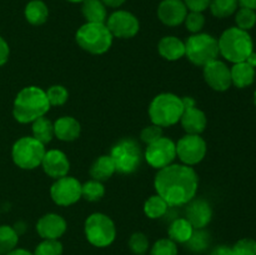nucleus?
Wrapping results in <instances>:
<instances>
[{
    "mask_svg": "<svg viewBox=\"0 0 256 255\" xmlns=\"http://www.w3.org/2000/svg\"><path fill=\"white\" fill-rule=\"evenodd\" d=\"M162 136V128L159 125L152 124L149 126H145L140 132V139L145 142L146 145L152 144V142H156L158 139Z\"/></svg>",
    "mask_w": 256,
    "mask_h": 255,
    "instance_id": "obj_40",
    "label": "nucleus"
},
{
    "mask_svg": "<svg viewBox=\"0 0 256 255\" xmlns=\"http://www.w3.org/2000/svg\"><path fill=\"white\" fill-rule=\"evenodd\" d=\"M188 8L182 0H162L158 6V18L166 26H178L186 18Z\"/></svg>",
    "mask_w": 256,
    "mask_h": 255,
    "instance_id": "obj_15",
    "label": "nucleus"
},
{
    "mask_svg": "<svg viewBox=\"0 0 256 255\" xmlns=\"http://www.w3.org/2000/svg\"><path fill=\"white\" fill-rule=\"evenodd\" d=\"M50 195L55 204L69 206L82 198V184L72 176H62L55 180L50 188Z\"/></svg>",
    "mask_w": 256,
    "mask_h": 255,
    "instance_id": "obj_13",
    "label": "nucleus"
},
{
    "mask_svg": "<svg viewBox=\"0 0 256 255\" xmlns=\"http://www.w3.org/2000/svg\"><path fill=\"white\" fill-rule=\"evenodd\" d=\"M186 219L194 229H204L212 218V209L204 199H192L188 202Z\"/></svg>",
    "mask_w": 256,
    "mask_h": 255,
    "instance_id": "obj_17",
    "label": "nucleus"
},
{
    "mask_svg": "<svg viewBox=\"0 0 256 255\" xmlns=\"http://www.w3.org/2000/svg\"><path fill=\"white\" fill-rule=\"evenodd\" d=\"M204 79L206 84L216 92H225L232 84L230 68L218 59L205 65Z\"/></svg>",
    "mask_w": 256,
    "mask_h": 255,
    "instance_id": "obj_14",
    "label": "nucleus"
},
{
    "mask_svg": "<svg viewBox=\"0 0 256 255\" xmlns=\"http://www.w3.org/2000/svg\"><path fill=\"white\" fill-rule=\"evenodd\" d=\"M9 54H10L9 45H8V42L0 36V66L4 65L5 62H8V59H9Z\"/></svg>",
    "mask_w": 256,
    "mask_h": 255,
    "instance_id": "obj_42",
    "label": "nucleus"
},
{
    "mask_svg": "<svg viewBox=\"0 0 256 255\" xmlns=\"http://www.w3.org/2000/svg\"><path fill=\"white\" fill-rule=\"evenodd\" d=\"M150 255H178L176 242L172 239H160L152 245L150 250Z\"/></svg>",
    "mask_w": 256,
    "mask_h": 255,
    "instance_id": "obj_36",
    "label": "nucleus"
},
{
    "mask_svg": "<svg viewBox=\"0 0 256 255\" xmlns=\"http://www.w3.org/2000/svg\"><path fill=\"white\" fill-rule=\"evenodd\" d=\"M184 24L186 29L192 34H198L202 30L205 25V16L202 12H190L186 14V18L184 20Z\"/></svg>",
    "mask_w": 256,
    "mask_h": 255,
    "instance_id": "obj_39",
    "label": "nucleus"
},
{
    "mask_svg": "<svg viewBox=\"0 0 256 255\" xmlns=\"http://www.w3.org/2000/svg\"><path fill=\"white\" fill-rule=\"evenodd\" d=\"M14 230H15V232H16V234H18V235H20V234H24V232H25V230H26V226H25V224H24V222H16V224H15V226H14Z\"/></svg>",
    "mask_w": 256,
    "mask_h": 255,
    "instance_id": "obj_47",
    "label": "nucleus"
},
{
    "mask_svg": "<svg viewBox=\"0 0 256 255\" xmlns=\"http://www.w3.org/2000/svg\"><path fill=\"white\" fill-rule=\"evenodd\" d=\"M50 109L46 92L38 86H26L18 92L12 106L15 120L22 124H28L45 116Z\"/></svg>",
    "mask_w": 256,
    "mask_h": 255,
    "instance_id": "obj_2",
    "label": "nucleus"
},
{
    "mask_svg": "<svg viewBox=\"0 0 256 255\" xmlns=\"http://www.w3.org/2000/svg\"><path fill=\"white\" fill-rule=\"evenodd\" d=\"M175 158H176V144L170 138L162 136L156 142L148 145L145 150V159L148 164L158 170L172 164Z\"/></svg>",
    "mask_w": 256,
    "mask_h": 255,
    "instance_id": "obj_10",
    "label": "nucleus"
},
{
    "mask_svg": "<svg viewBox=\"0 0 256 255\" xmlns=\"http://www.w3.org/2000/svg\"><path fill=\"white\" fill-rule=\"evenodd\" d=\"M194 228L192 225L188 222L186 218H178V219L172 220L170 224L169 230V239H172L174 242H179V244H185L188 240L192 236Z\"/></svg>",
    "mask_w": 256,
    "mask_h": 255,
    "instance_id": "obj_26",
    "label": "nucleus"
},
{
    "mask_svg": "<svg viewBox=\"0 0 256 255\" xmlns=\"http://www.w3.org/2000/svg\"><path fill=\"white\" fill-rule=\"evenodd\" d=\"M82 4V12L86 22H106L108 10L102 0H84Z\"/></svg>",
    "mask_w": 256,
    "mask_h": 255,
    "instance_id": "obj_23",
    "label": "nucleus"
},
{
    "mask_svg": "<svg viewBox=\"0 0 256 255\" xmlns=\"http://www.w3.org/2000/svg\"><path fill=\"white\" fill-rule=\"evenodd\" d=\"M19 242V235L14 230V228L9 225L0 226V255H6L8 252L15 249Z\"/></svg>",
    "mask_w": 256,
    "mask_h": 255,
    "instance_id": "obj_30",
    "label": "nucleus"
},
{
    "mask_svg": "<svg viewBox=\"0 0 256 255\" xmlns=\"http://www.w3.org/2000/svg\"><path fill=\"white\" fill-rule=\"evenodd\" d=\"M218 42H219L220 54L228 62H232L234 64L245 62L248 56L254 52V42L250 34L238 26L225 30Z\"/></svg>",
    "mask_w": 256,
    "mask_h": 255,
    "instance_id": "obj_3",
    "label": "nucleus"
},
{
    "mask_svg": "<svg viewBox=\"0 0 256 255\" xmlns=\"http://www.w3.org/2000/svg\"><path fill=\"white\" fill-rule=\"evenodd\" d=\"M206 149V142L200 135L186 134L178 142L176 156L182 164L192 166L204 159Z\"/></svg>",
    "mask_w": 256,
    "mask_h": 255,
    "instance_id": "obj_12",
    "label": "nucleus"
},
{
    "mask_svg": "<svg viewBox=\"0 0 256 255\" xmlns=\"http://www.w3.org/2000/svg\"><path fill=\"white\" fill-rule=\"evenodd\" d=\"M102 2L106 8H114V9H116V8L122 6L126 0H102Z\"/></svg>",
    "mask_w": 256,
    "mask_h": 255,
    "instance_id": "obj_44",
    "label": "nucleus"
},
{
    "mask_svg": "<svg viewBox=\"0 0 256 255\" xmlns=\"http://www.w3.org/2000/svg\"><path fill=\"white\" fill-rule=\"evenodd\" d=\"M115 172H116L115 170V164L110 155H102V156H99L95 160L94 164L92 165V168H90L92 178L100 182L110 179Z\"/></svg>",
    "mask_w": 256,
    "mask_h": 255,
    "instance_id": "obj_24",
    "label": "nucleus"
},
{
    "mask_svg": "<svg viewBox=\"0 0 256 255\" xmlns=\"http://www.w3.org/2000/svg\"><path fill=\"white\" fill-rule=\"evenodd\" d=\"M169 205L160 195H152L145 202L144 212L150 219H159L168 212Z\"/></svg>",
    "mask_w": 256,
    "mask_h": 255,
    "instance_id": "obj_28",
    "label": "nucleus"
},
{
    "mask_svg": "<svg viewBox=\"0 0 256 255\" xmlns=\"http://www.w3.org/2000/svg\"><path fill=\"white\" fill-rule=\"evenodd\" d=\"M45 92H46L50 106H59V105L65 104L68 98H69L66 88L62 86V85H52Z\"/></svg>",
    "mask_w": 256,
    "mask_h": 255,
    "instance_id": "obj_35",
    "label": "nucleus"
},
{
    "mask_svg": "<svg viewBox=\"0 0 256 255\" xmlns=\"http://www.w3.org/2000/svg\"><path fill=\"white\" fill-rule=\"evenodd\" d=\"M114 36L105 22H85L78 29L75 40L85 52L94 55L106 52L112 44Z\"/></svg>",
    "mask_w": 256,
    "mask_h": 255,
    "instance_id": "obj_5",
    "label": "nucleus"
},
{
    "mask_svg": "<svg viewBox=\"0 0 256 255\" xmlns=\"http://www.w3.org/2000/svg\"><path fill=\"white\" fill-rule=\"evenodd\" d=\"M45 145L32 136L20 138L14 144L12 156L15 164L25 170H32L39 166L45 155Z\"/></svg>",
    "mask_w": 256,
    "mask_h": 255,
    "instance_id": "obj_9",
    "label": "nucleus"
},
{
    "mask_svg": "<svg viewBox=\"0 0 256 255\" xmlns=\"http://www.w3.org/2000/svg\"><path fill=\"white\" fill-rule=\"evenodd\" d=\"M238 2H239V5H242V6L256 10V0H238Z\"/></svg>",
    "mask_w": 256,
    "mask_h": 255,
    "instance_id": "obj_45",
    "label": "nucleus"
},
{
    "mask_svg": "<svg viewBox=\"0 0 256 255\" xmlns=\"http://www.w3.org/2000/svg\"><path fill=\"white\" fill-rule=\"evenodd\" d=\"M189 12H202L210 6L212 0H182Z\"/></svg>",
    "mask_w": 256,
    "mask_h": 255,
    "instance_id": "obj_41",
    "label": "nucleus"
},
{
    "mask_svg": "<svg viewBox=\"0 0 256 255\" xmlns=\"http://www.w3.org/2000/svg\"><path fill=\"white\" fill-rule=\"evenodd\" d=\"M245 62H246L249 65H252V68H256V52H252V54L248 56V59L245 60Z\"/></svg>",
    "mask_w": 256,
    "mask_h": 255,
    "instance_id": "obj_48",
    "label": "nucleus"
},
{
    "mask_svg": "<svg viewBox=\"0 0 256 255\" xmlns=\"http://www.w3.org/2000/svg\"><path fill=\"white\" fill-rule=\"evenodd\" d=\"M129 248L135 255H144L149 249V239L142 232H134L129 239Z\"/></svg>",
    "mask_w": 256,
    "mask_h": 255,
    "instance_id": "obj_37",
    "label": "nucleus"
},
{
    "mask_svg": "<svg viewBox=\"0 0 256 255\" xmlns=\"http://www.w3.org/2000/svg\"><path fill=\"white\" fill-rule=\"evenodd\" d=\"M232 74V82L236 88H246L254 82L255 80V68L248 64L246 62H236L234 66L230 69Z\"/></svg>",
    "mask_w": 256,
    "mask_h": 255,
    "instance_id": "obj_22",
    "label": "nucleus"
},
{
    "mask_svg": "<svg viewBox=\"0 0 256 255\" xmlns=\"http://www.w3.org/2000/svg\"><path fill=\"white\" fill-rule=\"evenodd\" d=\"M66 2H74V4H76V2H84V0H66Z\"/></svg>",
    "mask_w": 256,
    "mask_h": 255,
    "instance_id": "obj_49",
    "label": "nucleus"
},
{
    "mask_svg": "<svg viewBox=\"0 0 256 255\" xmlns=\"http://www.w3.org/2000/svg\"><path fill=\"white\" fill-rule=\"evenodd\" d=\"M254 102H255V105H256V90H255V92H254Z\"/></svg>",
    "mask_w": 256,
    "mask_h": 255,
    "instance_id": "obj_50",
    "label": "nucleus"
},
{
    "mask_svg": "<svg viewBox=\"0 0 256 255\" xmlns=\"http://www.w3.org/2000/svg\"><path fill=\"white\" fill-rule=\"evenodd\" d=\"M115 170L122 174H132L142 164V149L134 139H122L112 146L110 152Z\"/></svg>",
    "mask_w": 256,
    "mask_h": 255,
    "instance_id": "obj_8",
    "label": "nucleus"
},
{
    "mask_svg": "<svg viewBox=\"0 0 256 255\" xmlns=\"http://www.w3.org/2000/svg\"><path fill=\"white\" fill-rule=\"evenodd\" d=\"M158 50L164 59L175 62V60L182 59L185 55V42H182L179 38L169 35L160 40L158 44Z\"/></svg>",
    "mask_w": 256,
    "mask_h": 255,
    "instance_id": "obj_21",
    "label": "nucleus"
},
{
    "mask_svg": "<svg viewBox=\"0 0 256 255\" xmlns=\"http://www.w3.org/2000/svg\"><path fill=\"white\" fill-rule=\"evenodd\" d=\"M238 6H239L238 0H212L209 9L215 18L224 19L235 14Z\"/></svg>",
    "mask_w": 256,
    "mask_h": 255,
    "instance_id": "obj_29",
    "label": "nucleus"
},
{
    "mask_svg": "<svg viewBox=\"0 0 256 255\" xmlns=\"http://www.w3.org/2000/svg\"><path fill=\"white\" fill-rule=\"evenodd\" d=\"M24 15L32 25H42L49 18V9L42 0H32L25 6Z\"/></svg>",
    "mask_w": 256,
    "mask_h": 255,
    "instance_id": "obj_25",
    "label": "nucleus"
},
{
    "mask_svg": "<svg viewBox=\"0 0 256 255\" xmlns=\"http://www.w3.org/2000/svg\"><path fill=\"white\" fill-rule=\"evenodd\" d=\"M54 124L48 118L40 116L32 122V138L42 144H48L54 138Z\"/></svg>",
    "mask_w": 256,
    "mask_h": 255,
    "instance_id": "obj_27",
    "label": "nucleus"
},
{
    "mask_svg": "<svg viewBox=\"0 0 256 255\" xmlns=\"http://www.w3.org/2000/svg\"><path fill=\"white\" fill-rule=\"evenodd\" d=\"M105 194V188L98 180H90L82 185V196L88 202H98Z\"/></svg>",
    "mask_w": 256,
    "mask_h": 255,
    "instance_id": "obj_33",
    "label": "nucleus"
},
{
    "mask_svg": "<svg viewBox=\"0 0 256 255\" xmlns=\"http://www.w3.org/2000/svg\"><path fill=\"white\" fill-rule=\"evenodd\" d=\"M84 232L88 242L96 248L109 246L116 236L114 222L102 212H94L85 220Z\"/></svg>",
    "mask_w": 256,
    "mask_h": 255,
    "instance_id": "obj_7",
    "label": "nucleus"
},
{
    "mask_svg": "<svg viewBox=\"0 0 256 255\" xmlns=\"http://www.w3.org/2000/svg\"><path fill=\"white\" fill-rule=\"evenodd\" d=\"M40 165L42 166L45 174L49 175L50 178H54V179L66 176L70 169V162L66 155L56 149L45 152Z\"/></svg>",
    "mask_w": 256,
    "mask_h": 255,
    "instance_id": "obj_16",
    "label": "nucleus"
},
{
    "mask_svg": "<svg viewBox=\"0 0 256 255\" xmlns=\"http://www.w3.org/2000/svg\"><path fill=\"white\" fill-rule=\"evenodd\" d=\"M232 255H256V240L252 238H244L232 246Z\"/></svg>",
    "mask_w": 256,
    "mask_h": 255,
    "instance_id": "obj_38",
    "label": "nucleus"
},
{
    "mask_svg": "<svg viewBox=\"0 0 256 255\" xmlns=\"http://www.w3.org/2000/svg\"><path fill=\"white\" fill-rule=\"evenodd\" d=\"M185 55L194 65L204 68L220 55L219 42L210 34H192L185 42Z\"/></svg>",
    "mask_w": 256,
    "mask_h": 255,
    "instance_id": "obj_6",
    "label": "nucleus"
},
{
    "mask_svg": "<svg viewBox=\"0 0 256 255\" xmlns=\"http://www.w3.org/2000/svg\"><path fill=\"white\" fill-rule=\"evenodd\" d=\"M235 22L239 29L249 32L250 29L255 26L256 24V12L255 10L249 9V8L242 6L235 12Z\"/></svg>",
    "mask_w": 256,
    "mask_h": 255,
    "instance_id": "obj_32",
    "label": "nucleus"
},
{
    "mask_svg": "<svg viewBox=\"0 0 256 255\" xmlns=\"http://www.w3.org/2000/svg\"><path fill=\"white\" fill-rule=\"evenodd\" d=\"M180 122H182L186 134L200 135L206 128L208 119L202 110L198 109L196 106H190L184 108V112L180 118Z\"/></svg>",
    "mask_w": 256,
    "mask_h": 255,
    "instance_id": "obj_19",
    "label": "nucleus"
},
{
    "mask_svg": "<svg viewBox=\"0 0 256 255\" xmlns=\"http://www.w3.org/2000/svg\"><path fill=\"white\" fill-rule=\"evenodd\" d=\"M188 249L194 252H202L209 248L210 234L204 229H194L192 236L186 242Z\"/></svg>",
    "mask_w": 256,
    "mask_h": 255,
    "instance_id": "obj_31",
    "label": "nucleus"
},
{
    "mask_svg": "<svg viewBox=\"0 0 256 255\" xmlns=\"http://www.w3.org/2000/svg\"><path fill=\"white\" fill-rule=\"evenodd\" d=\"M80 132V122L72 116H62L54 122V135L62 142H74Z\"/></svg>",
    "mask_w": 256,
    "mask_h": 255,
    "instance_id": "obj_20",
    "label": "nucleus"
},
{
    "mask_svg": "<svg viewBox=\"0 0 256 255\" xmlns=\"http://www.w3.org/2000/svg\"><path fill=\"white\" fill-rule=\"evenodd\" d=\"M34 255H62V245L58 239H44L36 248Z\"/></svg>",
    "mask_w": 256,
    "mask_h": 255,
    "instance_id": "obj_34",
    "label": "nucleus"
},
{
    "mask_svg": "<svg viewBox=\"0 0 256 255\" xmlns=\"http://www.w3.org/2000/svg\"><path fill=\"white\" fill-rule=\"evenodd\" d=\"M154 186L169 206H182L195 198L199 178L192 166L185 164H170L159 169L155 175Z\"/></svg>",
    "mask_w": 256,
    "mask_h": 255,
    "instance_id": "obj_1",
    "label": "nucleus"
},
{
    "mask_svg": "<svg viewBox=\"0 0 256 255\" xmlns=\"http://www.w3.org/2000/svg\"><path fill=\"white\" fill-rule=\"evenodd\" d=\"M210 255H232V248L228 245H219V246L214 248Z\"/></svg>",
    "mask_w": 256,
    "mask_h": 255,
    "instance_id": "obj_43",
    "label": "nucleus"
},
{
    "mask_svg": "<svg viewBox=\"0 0 256 255\" xmlns=\"http://www.w3.org/2000/svg\"><path fill=\"white\" fill-rule=\"evenodd\" d=\"M106 26L112 36L119 39H130L139 32L140 22L132 12L126 10H116L106 19Z\"/></svg>",
    "mask_w": 256,
    "mask_h": 255,
    "instance_id": "obj_11",
    "label": "nucleus"
},
{
    "mask_svg": "<svg viewBox=\"0 0 256 255\" xmlns=\"http://www.w3.org/2000/svg\"><path fill=\"white\" fill-rule=\"evenodd\" d=\"M36 232L42 239H59L66 232V222L60 215L50 212L40 218Z\"/></svg>",
    "mask_w": 256,
    "mask_h": 255,
    "instance_id": "obj_18",
    "label": "nucleus"
},
{
    "mask_svg": "<svg viewBox=\"0 0 256 255\" xmlns=\"http://www.w3.org/2000/svg\"><path fill=\"white\" fill-rule=\"evenodd\" d=\"M6 255H34L32 252H30L29 250H25V249H12V252H8Z\"/></svg>",
    "mask_w": 256,
    "mask_h": 255,
    "instance_id": "obj_46",
    "label": "nucleus"
},
{
    "mask_svg": "<svg viewBox=\"0 0 256 255\" xmlns=\"http://www.w3.org/2000/svg\"><path fill=\"white\" fill-rule=\"evenodd\" d=\"M184 105L182 98L172 92H162L156 95L150 102L149 116L152 124L159 126H172L180 122Z\"/></svg>",
    "mask_w": 256,
    "mask_h": 255,
    "instance_id": "obj_4",
    "label": "nucleus"
}]
</instances>
